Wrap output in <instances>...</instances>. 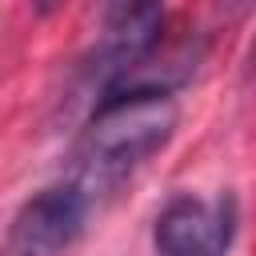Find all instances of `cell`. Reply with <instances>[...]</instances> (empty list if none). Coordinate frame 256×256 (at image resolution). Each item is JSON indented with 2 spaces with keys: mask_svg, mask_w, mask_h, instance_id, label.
<instances>
[{
  "mask_svg": "<svg viewBox=\"0 0 256 256\" xmlns=\"http://www.w3.org/2000/svg\"><path fill=\"white\" fill-rule=\"evenodd\" d=\"M176 100L172 92L156 88H128L100 96L92 124L84 128V140L76 148V168H72V188L88 200L108 196L120 188L152 152H160L176 128Z\"/></svg>",
  "mask_w": 256,
  "mask_h": 256,
  "instance_id": "cell-1",
  "label": "cell"
},
{
  "mask_svg": "<svg viewBox=\"0 0 256 256\" xmlns=\"http://www.w3.org/2000/svg\"><path fill=\"white\" fill-rule=\"evenodd\" d=\"M160 24H164V0H104L96 44V76L104 92H112L156 52Z\"/></svg>",
  "mask_w": 256,
  "mask_h": 256,
  "instance_id": "cell-2",
  "label": "cell"
},
{
  "mask_svg": "<svg viewBox=\"0 0 256 256\" xmlns=\"http://www.w3.org/2000/svg\"><path fill=\"white\" fill-rule=\"evenodd\" d=\"M84 216H88V200L72 184L44 188L12 216L0 240V256H64L80 236Z\"/></svg>",
  "mask_w": 256,
  "mask_h": 256,
  "instance_id": "cell-3",
  "label": "cell"
},
{
  "mask_svg": "<svg viewBox=\"0 0 256 256\" xmlns=\"http://www.w3.org/2000/svg\"><path fill=\"white\" fill-rule=\"evenodd\" d=\"M236 236V204L232 196L200 200L172 196L156 216L152 244L160 256H224Z\"/></svg>",
  "mask_w": 256,
  "mask_h": 256,
  "instance_id": "cell-4",
  "label": "cell"
},
{
  "mask_svg": "<svg viewBox=\"0 0 256 256\" xmlns=\"http://www.w3.org/2000/svg\"><path fill=\"white\" fill-rule=\"evenodd\" d=\"M28 4H32V8L40 12V16H48V12H56V8L64 4V0H28Z\"/></svg>",
  "mask_w": 256,
  "mask_h": 256,
  "instance_id": "cell-5",
  "label": "cell"
}]
</instances>
